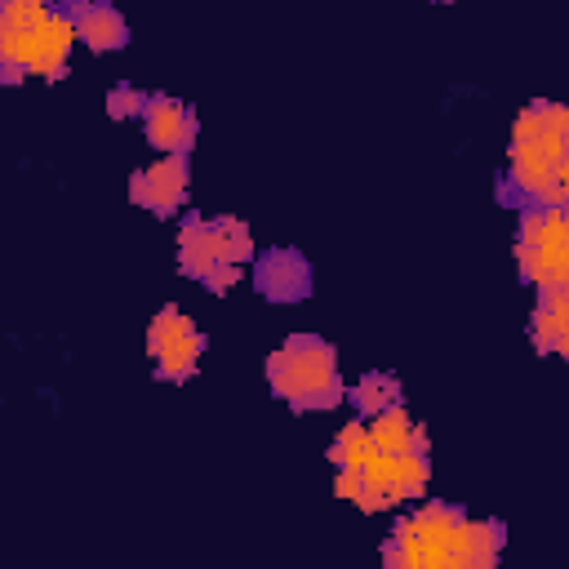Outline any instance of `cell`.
I'll use <instances>...</instances> for the list:
<instances>
[{
    "label": "cell",
    "instance_id": "10",
    "mask_svg": "<svg viewBox=\"0 0 569 569\" xmlns=\"http://www.w3.org/2000/svg\"><path fill=\"white\" fill-rule=\"evenodd\" d=\"M253 289L271 302H298L311 293V267L298 249H271L253 267Z\"/></svg>",
    "mask_w": 569,
    "mask_h": 569
},
{
    "label": "cell",
    "instance_id": "14",
    "mask_svg": "<svg viewBox=\"0 0 569 569\" xmlns=\"http://www.w3.org/2000/svg\"><path fill=\"white\" fill-rule=\"evenodd\" d=\"M365 422H369V440H373L378 453H413V449H427V431L400 405H391V409H382V413H373Z\"/></svg>",
    "mask_w": 569,
    "mask_h": 569
},
{
    "label": "cell",
    "instance_id": "2",
    "mask_svg": "<svg viewBox=\"0 0 569 569\" xmlns=\"http://www.w3.org/2000/svg\"><path fill=\"white\" fill-rule=\"evenodd\" d=\"M507 187L529 204H569V107L529 102L511 124Z\"/></svg>",
    "mask_w": 569,
    "mask_h": 569
},
{
    "label": "cell",
    "instance_id": "6",
    "mask_svg": "<svg viewBox=\"0 0 569 569\" xmlns=\"http://www.w3.org/2000/svg\"><path fill=\"white\" fill-rule=\"evenodd\" d=\"M178 271L191 280H209L222 267H244L253 258V236L240 218H182L178 227Z\"/></svg>",
    "mask_w": 569,
    "mask_h": 569
},
{
    "label": "cell",
    "instance_id": "18",
    "mask_svg": "<svg viewBox=\"0 0 569 569\" xmlns=\"http://www.w3.org/2000/svg\"><path fill=\"white\" fill-rule=\"evenodd\" d=\"M551 356H565V360H569V325L560 329V338H556V351H551Z\"/></svg>",
    "mask_w": 569,
    "mask_h": 569
},
{
    "label": "cell",
    "instance_id": "8",
    "mask_svg": "<svg viewBox=\"0 0 569 569\" xmlns=\"http://www.w3.org/2000/svg\"><path fill=\"white\" fill-rule=\"evenodd\" d=\"M129 200L151 209L156 218L178 213V204L187 200V156L182 151H164L156 164L138 169L129 178Z\"/></svg>",
    "mask_w": 569,
    "mask_h": 569
},
{
    "label": "cell",
    "instance_id": "1",
    "mask_svg": "<svg viewBox=\"0 0 569 569\" xmlns=\"http://www.w3.org/2000/svg\"><path fill=\"white\" fill-rule=\"evenodd\" d=\"M507 542L502 520L467 516L449 502H427L409 511L382 542L387 569H489Z\"/></svg>",
    "mask_w": 569,
    "mask_h": 569
},
{
    "label": "cell",
    "instance_id": "9",
    "mask_svg": "<svg viewBox=\"0 0 569 569\" xmlns=\"http://www.w3.org/2000/svg\"><path fill=\"white\" fill-rule=\"evenodd\" d=\"M49 0H4L0 4V62H4V84H18L27 71V53H31V31L40 27V18L49 13Z\"/></svg>",
    "mask_w": 569,
    "mask_h": 569
},
{
    "label": "cell",
    "instance_id": "7",
    "mask_svg": "<svg viewBox=\"0 0 569 569\" xmlns=\"http://www.w3.org/2000/svg\"><path fill=\"white\" fill-rule=\"evenodd\" d=\"M147 351H151V365H156V378L164 382H187L196 369H200V356H204V338L196 329V320L182 311V307H160L151 329H147Z\"/></svg>",
    "mask_w": 569,
    "mask_h": 569
},
{
    "label": "cell",
    "instance_id": "4",
    "mask_svg": "<svg viewBox=\"0 0 569 569\" xmlns=\"http://www.w3.org/2000/svg\"><path fill=\"white\" fill-rule=\"evenodd\" d=\"M431 449H413V453H369L360 467H338L333 471V489L338 498L356 502L360 511H391L418 493H427L431 480Z\"/></svg>",
    "mask_w": 569,
    "mask_h": 569
},
{
    "label": "cell",
    "instance_id": "16",
    "mask_svg": "<svg viewBox=\"0 0 569 569\" xmlns=\"http://www.w3.org/2000/svg\"><path fill=\"white\" fill-rule=\"evenodd\" d=\"M369 453H373L369 422H342L338 436H333V445H329V462L333 467H360Z\"/></svg>",
    "mask_w": 569,
    "mask_h": 569
},
{
    "label": "cell",
    "instance_id": "15",
    "mask_svg": "<svg viewBox=\"0 0 569 569\" xmlns=\"http://www.w3.org/2000/svg\"><path fill=\"white\" fill-rule=\"evenodd\" d=\"M347 396L356 400V409H360L365 418H373V413H382V409L400 405V382H396L391 373H365Z\"/></svg>",
    "mask_w": 569,
    "mask_h": 569
},
{
    "label": "cell",
    "instance_id": "3",
    "mask_svg": "<svg viewBox=\"0 0 569 569\" xmlns=\"http://www.w3.org/2000/svg\"><path fill=\"white\" fill-rule=\"evenodd\" d=\"M267 382L271 396L284 400L289 409H333L347 400L342 373H338V351L333 342L316 333H289L271 356H267Z\"/></svg>",
    "mask_w": 569,
    "mask_h": 569
},
{
    "label": "cell",
    "instance_id": "5",
    "mask_svg": "<svg viewBox=\"0 0 569 569\" xmlns=\"http://www.w3.org/2000/svg\"><path fill=\"white\" fill-rule=\"evenodd\" d=\"M516 271L533 289L569 284V204H533L520 213Z\"/></svg>",
    "mask_w": 569,
    "mask_h": 569
},
{
    "label": "cell",
    "instance_id": "12",
    "mask_svg": "<svg viewBox=\"0 0 569 569\" xmlns=\"http://www.w3.org/2000/svg\"><path fill=\"white\" fill-rule=\"evenodd\" d=\"M142 129H147V142L156 151H191L196 142V111L169 93H151L147 111H142Z\"/></svg>",
    "mask_w": 569,
    "mask_h": 569
},
{
    "label": "cell",
    "instance_id": "13",
    "mask_svg": "<svg viewBox=\"0 0 569 569\" xmlns=\"http://www.w3.org/2000/svg\"><path fill=\"white\" fill-rule=\"evenodd\" d=\"M71 18H76L80 40L93 53H111V49H120L129 40V27H124L120 9L107 4V0H80V4H71Z\"/></svg>",
    "mask_w": 569,
    "mask_h": 569
},
{
    "label": "cell",
    "instance_id": "17",
    "mask_svg": "<svg viewBox=\"0 0 569 569\" xmlns=\"http://www.w3.org/2000/svg\"><path fill=\"white\" fill-rule=\"evenodd\" d=\"M147 102H151V93H142V89H133V84H116V89L107 93V111H111L116 120H129V116L142 120Z\"/></svg>",
    "mask_w": 569,
    "mask_h": 569
},
{
    "label": "cell",
    "instance_id": "11",
    "mask_svg": "<svg viewBox=\"0 0 569 569\" xmlns=\"http://www.w3.org/2000/svg\"><path fill=\"white\" fill-rule=\"evenodd\" d=\"M76 40H80L76 18H71V13H62V9H49V13L40 18V27L31 31L27 71H31V76H44V80H58V76H62V67H67V53H71V44H76Z\"/></svg>",
    "mask_w": 569,
    "mask_h": 569
}]
</instances>
